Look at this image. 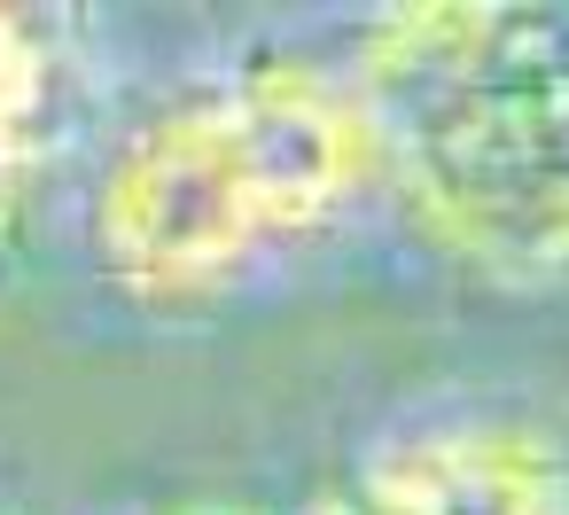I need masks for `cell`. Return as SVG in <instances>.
<instances>
[{
    "instance_id": "5b68a950",
    "label": "cell",
    "mask_w": 569,
    "mask_h": 515,
    "mask_svg": "<svg viewBox=\"0 0 569 515\" xmlns=\"http://www.w3.org/2000/svg\"><path fill=\"white\" fill-rule=\"evenodd\" d=\"M157 515H258V507L234 499V492H188V499H172V507H157Z\"/></svg>"
},
{
    "instance_id": "7a4b0ae2",
    "label": "cell",
    "mask_w": 569,
    "mask_h": 515,
    "mask_svg": "<svg viewBox=\"0 0 569 515\" xmlns=\"http://www.w3.org/2000/svg\"><path fill=\"white\" fill-rule=\"evenodd\" d=\"M382 196L468 274L569 281V9H406L359 32Z\"/></svg>"
},
{
    "instance_id": "3957f363",
    "label": "cell",
    "mask_w": 569,
    "mask_h": 515,
    "mask_svg": "<svg viewBox=\"0 0 569 515\" xmlns=\"http://www.w3.org/2000/svg\"><path fill=\"white\" fill-rule=\"evenodd\" d=\"M312 515H569V453L530 414L460 406L359 445Z\"/></svg>"
},
{
    "instance_id": "6da1fadb",
    "label": "cell",
    "mask_w": 569,
    "mask_h": 515,
    "mask_svg": "<svg viewBox=\"0 0 569 515\" xmlns=\"http://www.w3.org/2000/svg\"><path fill=\"white\" fill-rule=\"evenodd\" d=\"M382 188V133L351 56H234L164 95L94 180V250L141 297H203Z\"/></svg>"
},
{
    "instance_id": "277c9868",
    "label": "cell",
    "mask_w": 569,
    "mask_h": 515,
    "mask_svg": "<svg viewBox=\"0 0 569 515\" xmlns=\"http://www.w3.org/2000/svg\"><path fill=\"white\" fill-rule=\"evenodd\" d=\"M56 118V56L32 17H0V211H9L48 149Z\"/></svg>"
}]
</instances>
